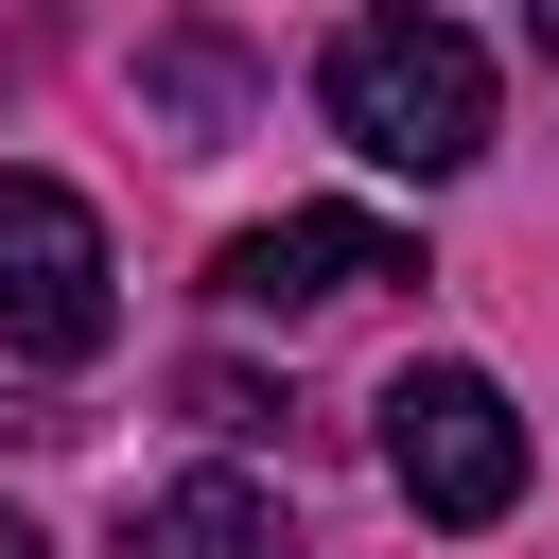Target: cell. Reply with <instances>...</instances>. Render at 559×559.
<instances>
[{
    "label": "cell",
    "instance_id": "cell-3",
    "mask_svg": "<svg viewBox=\"0 0 559 559\" xmlns=\"http://www.w3.org/2000/svg\"><path fill=\"white\" fill-rule=\"evenodd\" d=\"M105 332H122V297H105V227H87V192L0 175V349H17V367H87Z\"/></svg>",
    "mask_w": 559,
    "mask_h": 559
},
{
    "label": "cell",
    "instance_id": "cell-6",
    "mask_svg": "<svg viewBox=\"0 0 559 559\" xmlns=\"http://www.w3.org/2000/svg\"><path fill=\"white\" fill-rule=\"evenodd\" d=\"M157 87H175V122H227V105H245V52H227V35H175Z\"/></svg>",
    "mask_w": 559,
    "mask_h": 559
},
{
    "label": "cell",
    "instance_id": "cell-4",
    "mask_svg": "<svg viewBox=\"0 0 559 559\" xmlns=\"http://www.w3.org/2000/svg\"><path fill=\"white\" fill-rule=\"evenodd\" d=\"M367 280H419V245L367 227V210H280V227H245V245L210 262L227 314H332V297H367Z\"/></svg>",
    "mask_w": 559,
    "mask_h": 559
},
{
    "label": "cell",
    "instance_id": "cell-8",
    "mask_svg": "<svg viewBox=\"0 0 559 559\" xmlns=\"http://www.w3.org/2000/svg\"><path fill=\"white\" fill-rule=\"evenodd\" d=\"M0 559H35V524H17V507H0Z\"/></svg>",
    "mask_w": 559,
    "mask_h": 559
},
{
    "label": "cell",
    "instance_id": "cell-9",
    "mask_svg": "<svg viewBox=\"0 0 559 559\" xmlns=\"http://www.w3.org/2000/svg\"><path fill=\"white\" fill-rule=\"evenodd\" d=\"M524 35H542V52H559V0H524Z\"/></svg>",
    "mask_w": 559,
    "mask_h": 559
},
{
    "label": "cell",
    "instance_id": "cell-2",
    "mask_svg": "<svg viewBox=\"0 0 559 559\" xmlns=\"http://www.w3.org/2000/svg\"><path fill=\"white\" fill-rule=\"evenodd\" d=\"M384 472H402L419 524H507V507H524V419H507V384H489V367H402V384H384Z\"/></svg>",
    "mask_w": 559,
    "mask_h": 559
},
{
    "label": "cell",
    "instance_id": "cell-5",
    "mask_svg": "<svg viewBox=\"0 0 559 559\" xmlns=\"http://www.w3.org/2000/svg\"><path fill=\"white\" fill-rule=\"evenodd\" d=\"M122 559H314L245 472H175V489H140L122 507Z\"/></svg>",
    "mask_w": 559,
    "mask_h": 559
},
{
    "label": "cell",
    "instance_id": "cell-7",
    "mask_svg": "<svg viewBox=\"0 0 559 559\" xmlns=\"http://www.w3.org/2000/svg\"><path fill=\"white\" fill-rule=\"evenodd\" d=\"M175 402H192V419H210V437H280V402H262V384H245V367H192V384H175Z\"/></svg>",
    "mask_w": 559,
    "mask_h": 559
},
{
    "label": "cell",
    "instance_id": "cell-1",
    "mask_svg": "<svg viewBox=\"0 0 559 559\" xmlns=\"http://www.w3.org/2000/svg\"><path fill=\"white\" fill-rule=\"evenodd\" d=\"M314 105H332V140L384 157V175H472V157H489V52H472L454 17H402V0L332 35Z\"/></svg>",
    "mask_w": 559,
    "mask_h": 559
}]
</instances>
